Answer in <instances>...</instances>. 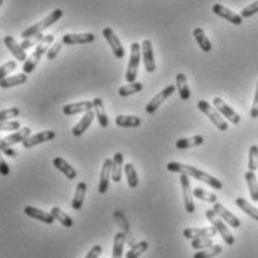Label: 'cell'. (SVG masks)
I'll return each mask as SVG.
<instances>
[{"instance_id": "d6986e66", "label": "cell", "mask_w": 258, "mask_h": 258, "mask_svg": "<svg viewBox=\"0 0 258 258\" xmlns=\"http://www.w3.org/2000/svg\"><path fill=\"white\" fill-rule=\"evenodd\" d=\"M24 214H26L27 217H30V218H35L37 221L45 222V224H48V225H52L54 221H55V218L51 215V212L46 214V212H43V211H40V209H37V208H33V206H26V208H24Z\"/></svg>"}, {"instance_id": "11a10c76", "label": "cell", "mask_w": 258, "mask_h": 258, "mask_svg": "<svg viewBox=\"0 0 258 258\" xmlns=\"http://www.w3.org/2000/svg\"><path fill=\"white\" fill-rule=\"evenodd\" d=\"M0 142H2V138H0Z\"/></svg>"}, {"instance_id": "277c9868", "label": "cell", "mask_w": 258, "mask_h": 258, "mask_svg": "<svg viewBox=\"0 0 258 258\" xmlns=\"http://www.w3.org/2000/svg\"><path fill=\"white\" fill-rule=\"evenodd\" d=\"M141 54H142L141 45L138 42L132 43V48H130V60H128V64H127V72H125V81L128 84L136 82L138 69H139V64H141Z\"/></svg>"}, {"instance_id": "ee69618b", "label": "cell", "mask_w": 258, "mask_h": 258, "mask_svg": "<svg viewBox=\"0 0 258 258\" xmlns=\"http://www.w3.org/2000/svg\"><path fill=\"white\" fill-rule=\"evenodd\" d=\"M17 69V63L15 61H8V63H5L3 66H0V82L8 76V75L11 74L12 71H15Z\"/></svg>"}, {"instance_id": "83f0119b", "label": "cell", "mask_w": 258, "mask_h": 258, "mask_svg": "<svg viewBox=\"0 0 258 258\" xmlns=\"http://www.w3.org/2000/svg\"><path fill=\"white\" fill-rule=\"evenodd\" d=\"M176 88H178V94L182 100H188L191 97V93H189V87H188V82H186V76L185 74H178L176 75Z\"/></svg>"}, {"instance_id": "f35d334b", "label": "cell", "mask_w": 258, "mask_h": 258, "mask_svg": "<svg viewBox=\"0 0 258 258\" xmlns=\"http://www.w3.org/2000/svg\"><path fill=\"white\" fill-rule=\"evenodd\" d=\"M148 246H149V243H148L147 240H142V242H139V243H136V245H133L132 246V249H128L127 251V254H125V258H139L145 251L148 249Z\"/></svg>"}, {"instance_id": "5bb4252c", "label": "cell", "mask_w": 258, "mask_h": 258, "mask_svg": "<svg viewBox=\"0 0 258 258\" xmlns=\"http://www.w3.org/2000/svg\"><path fill=\"white\" fill-rule=\"evenodd\" d=\"M112 179V160L106 158L103 161V167H102V173H100V181H99V192L100 194H106V191L109 189V181Z\"/></svg>"}, {"instance_id": "cb8c5ba5", "label": "cell", "mask_w": 258, "mask_h": 258, "mask_svg": "<svg viewBox=\"0 0 258 258\" xmlns=\"http://www.w3.org/2000/svg\"><path fill=\"white\" fill-rule=\"evenodd\" d=\"M93 105H94V113H96V118L100 124V127L106 128L109 125V119L106 116V112H105V106H103V100L100 97L94 99L93 100Z\"/></svg>"}, {"instance_id": "ba28073f", "label": "cell", "mask_w": 258, "mask_h": 258, "mask_svg": "<svg viewBox=\"0 0 258 258\" xmlns=\"http://www.w3.org/2000/svg\"><path fill=\"white\" fill-rule=\"evenodd\" d=\"M103 37H105L106 42L109 43L113 55H115L116 58H124V55H125L124 46H122V43H121V40L118 39V36L115 35V32H113L112 29H109V27H106V29H103Z\"/></svg>"}, {"instance_id": "1f68e13d", "label": "cell", "mask_w": 258, "mask_h": 258, "mask_svg": "<svg viewBox=\"0 0 258 258\" xmlns=\"http://www.w3.org/2000/svg\"><path fill=\"white\" fill-rule=\"evenodd\" d=\"M236 205H237V208H240L246 215H249L252 220L258 221V209L257 208H254L249 202H246V200L242 199V197H237V199H236Z\"/></svg>"}, {"instance_id": "ac0fdd59", "label": "cell", "mask_w": 258, "mask_h": 258, "mask_svg": "<svg viewBox=\"0 0 258 258\" xmlns=\"http://www.w3.org/2000/svg\"><path fill=\"white\" fill-rule=\"evenodd\" d=\"M96 36L93 33H68L64 35L61 42L64 45H76V43H91Z\"/></svg>"}, {"instance_id": "b9f144b4", "label": "cell", "mask_w": 258, "mask_h": 258, "mask_svg": "<svg viewBox=\"0 0 258 258\" xmlns=\"http://www.w3.org/2000/svg\"><path fill=\"white\" fill-rule=\"evenodd\" d=\"M258 169V147L252 145L249 148V160H248V170L255 172Z\"/></svg>"}, {"instance_id": "7dc6e473", "label": "cell", "mask_w": 258, "mask_h": 258, "mask_svg": "<svg viewBox=\"0 0 258 258\" xmlns=\"http://www.w3.org/2000/svg\"><path fill=\"white\" fill-rule=\"evenodd\" d=\"M20 130L18 121H0V132H14Z\"/></svg>"}, {"instance_id": "816d5d0a", "label": "cell", "mask_w": 258, "mask_h": 258, "mask_svg": "<svg viewBox=\"0 0 258 258\" xmlns=\"http://www.w3.org/2000/svg\"><path fill=\"white\" fill-rule=\"evenodd\" d=\"M251 118H258V81H257V88H255L254 105H252V109H251Z\"/></svg>"}, {"instance_id": "bcb514c9", "label": "cell", "mask_w": 258, "mask_h": 258, "mask_svg": "<svg viewBox=\"0 0 258 258\" xmlns=\"http://www.w3.org/2000/svg\"><path fill=\"white\" fill-rule=\"evenodd\" d=\"M255 14H258V0L257 2H254V3H251L249 6L243 8L242 12H240V17H242V18H249V17H252V15H255Z\"/></svg>"}, {"instance_id": "9a60e30c", "label": "cell", "mask_w": 258, "mask_h": 258, "mask_svg": "<svg viewBox=\"0 0 258 258\" xmlns=\"http://www.w3.org/2000/svg\"><path fill=\"white\" fill-rule=\"evenodd\" d=\"M142 55H144V64L147 72L152 74L157 66H155V58H154V49H152V43L151 40H144L142 42Z\"/></svg>"}, {"instance_id": "9c48e42d", "label": "cell", "mask_w": 258, "mask_h": 258, "mask_svg": "<svg viewBox=\"0 0 258 258\" xmlns=\"http://www.w3.org/2000/svg\"><path fill=\"white\" fill-rule=\"evenodd\" d=\"M175 90H176V87L175 85H167L166 88H163L158 94H155L152 99H151V102L147 105V112L148 113H154V112L158 109V106L167 99V97H170L173 93H175Z\"/></svg>"}, {"instance_id": "6da1fadb", "label": "cell", "mask_w": 258, "mask_h": 258, "mask_svg": "<svg viewBox=\"0 0 258 258\" xmlns=\"http://www.w3.org/2000/svg\"><path fill=\"white\" fill-rule=\"evenodd\" d=\"M166 167H167L169 172H176V173H181V175H186L189 178H194L197 181H202V182L208 184L209 186L215 188V189H221L222 188V182L218 178H214L212 175H209V173H206L203 170H199L194 166L176 163V161H170V163H167Z\"/></svg>"}, {"instance_id": "ffe728a7", "label": "cell", "mask_w": 258, "mask_h": 258, "mask_svg": "<svg viewBox=\"0 0 258 258\" xmlns=\"http://www.w3.org/2000/svg\"><path fill=\"white\" fill-rule=\"evenodd\" d=\"M3 42H5L6 48L12 52V55H14L17 60H20V61H26V60L29 58V57H27V54H26V51L21 48V45H18V43L15 42V39H14L12 36H5Z\"/></svg>"}, {"instance_id": "4fadbf2b", "label": "cell", "mask_w": 258, "mask_h": 258, "mask_svg": "<svg viewBox=\"0 0 258 258\" xmlns=\"http://www.w3.org/2000/svg\"><path fill=\"white\" fill-rule=\"evenodd\" d=\"M181 185H182V194H184V205L185 211L188 214H192L196 211V206H194V202H192V189H191V185H189V179L186 175H181Z\"/></svg>"}, {"instance_id": "52a82bcc", "label": "cell", "mask_w": 258, "mask_h": 258, "mask_svg": "<svg viewBox=\"0 0 258 258\" xmlns=\"http://www.w3.org/2000/svg\"><path fill=\"white\" fill-rule=\"evenodd\" d=\"M32 136V130L29 127H24V128H20L17 132H14L12 135L6 136L5 139H2L0 142V151L3 152L5 149L11 148V145H15V144H20V142H24L27 138Z\"/></svg>"}, {"instance_id": "7a4b0ae2", "label": "cell", "mask_w": 258, "mask_h": 258, "mask_svg": "<svg viewBox=\"0 0 258 258\" xmlns=\"http://www.w3.org/2000/svg\"><path fill=\"white\" fill-rule=\"evenodd\" d=\"M54 42V36L52 35H48V36L43 37V40L40 42V43H37L36 48H35V51H33V54L24 61V66H23V71H24V74L29 75L32 74L35 69H36V66L39 64V61H40V58L43 57V54L45 52H48V49H49V45Z\"/></svg>"}, {"instance_id": "30bf717a", "label": "cell", "mask_w": 258, "mask_h": 258, "mask_svg": "<svg viewBox=\"0 0 258 258\" xmlns=\"http://www.w3.org/2000/svg\"><path fill=\"white\" fill-rule=\"evenodd\" d=\"M212 11H214V14H217L218 17H221V18L227 20V21H230V23L234 24V26H240V24L243 23V18H242L239 14L230 11L228 8L222 6L220 3H215V5L212 6Z\"/></svg>"}, {"instance_id": "db71d44e", "label": "cell", "mask_w": 258, "mask_h": 258, "mask_svg": "<svg viewBox=\"0 0 258 258\" xmlns=\"http://www.w3.org/2000/svg\"><path fill=\"white\" fill-rule=\"evenodd\" d=\"M2 5H3V0H0V6H2Z\"/></svg>"}, {"instance_id": "8fae6325", "label": "cell", "mask_w": 258, "mask_h": 258, "mask_svg": "<svg viewBox=\"0 0 258 258\" xmlns=\"http://www.w3.org/2000/svg\"><path fill=\"white\" fill-rule=\"evenodd\" d=\"M214 108L220 112L222 116H225L230 122H233V124H239V122H240L239 113H236V112L233 111V109L222 100L221 97H215V99H214Z\"/></svg>"}, {"instance_id": "e575fe53", "label": "cell", "mask_w": 258, "mask_h": 258, "mask_svg": "<svg viewBox=\"0 0 258 258\" xmlns=\"http://www.w3.org/2000/svg\"><path fill=\"white\" fill-rule=\"evenodd\" d=\"M51 215H52L57 221L60 222L61 225H64V227H68V228H71V227L74 225V220H72L68 214H64L58 206H54V208L51 209Z\"/></svg>"}, {"instance_id": "4dcf8cb0", "label": "cell", "mask_w": 258, "mask_h": 258, "mask_svg": "<svg viewBox=\"0 0 258 258\" xmlns=\"http://www.w3.org/2000/svg\"><path fill=\"white\" fill-rule=\"evenodd\" d=\"M27 81V75L18 74L14 75V76H6L2 82H0V87L2 88H11V87H17V85H21Z\"/></svg>"}, {"instance_id": "74e56055", "label": "cell", "mask_w": 258, "mask_h": 258, "mask_svg": "<svg viewBox=\"0 0 258 258\" xmlns=\"http://www.w3.org/2000/svg\"><path fill=\"white\" fill-rule=\"evenodd\" d=\"M192 196L200 199L202 202H208V203H217L218 202V197L214 192H209V191L202 189V188H194L192 189Z\"/></svg>"}, {"instance_id": "c3c4849f", "label": "cell", "mask_w": 258, "mask_h": 258, "mask_svg": "<svg viewBox=\"0 0 258 258\" xmlns=\"http://www.w3.org/2000/svg\"><path fill=\"white\" fill-rule=\"evenodd\" d=\"M61 46H63V42H55L54 45H51V48H49L48 52H46V58H48V60H54V58L58 55Z\"/></svg>"}, {"instance_id": "5b68a950", "label": "cell", "mask_w": 258, "mask_h": 258, "mask_svg": "<svg viewBox=\"0 0 258 258\" xmlns=\"http://www.w3.org/2000/svg\"><path fill=\"white\" fill-rule=\"evenodd\" d=\"M197 108L211 119V122H212L218 130H221V132L228 130V124H227V121L222 118L221 113L217 111L214 106H211L206 100H200V102L197 103Z\"/></svg>"}, {"instance_id": "2e32d148", "label": "cell", "mask_w": 258, "mask_h": 258, "mask_svg": "<svg viewBox=\"0 0 258 258\" xmlns=\"http://www.w3.org/2000/svg\"><path fill=\"white\" fill-rule=\"evenodd\" d=\"M217 228L212 227H205V228H185L184 237L188 240L197 239V237H214L217 234Z\"/></svg>"}, {"instance_id": "7bdbcfd3", "label": "cell", "mask_w": 258, "mask_h": 258, "mask_svg": "<svg viewBox=\"0 0 258 258\" xmlns=\"http://www.w3.org/2000/svg\"><path fill=\"white\" fill-rule=\"evenodd\" d=\"M43 35L42 33H39V35H35V36L32 37H27V39H24L20 45H21V48L26 51V49H29V48H32V46H35L37 43H40L42 40H43Z\"/></svg>"}, {"instance_id": "f907efd6", "label": "cell", "mask_w": 258, "mask_h": 258, "mask_svg": "<svg viewBox=\"0 0 258 258\" xmlns=\"http://www.w3.org/2000/svg\"><path fill=\"white\" fill-rule=\"evenodd\" d=\"M102 254V246L100 245H96L90 249V252L85 255V258H99V255Z\"/></svg>"}, {"instance_id": "3957f363", "label": "cell", "mask_w": 258, "mask_h": 258, "mask_svg": "<svg viewBox=\"0 0 258 258\" xmlns=\"http://www.w3.org/2000/svg\"><path fill=\"white\" fill-rule=\"evenodd\" d=\"M61 17H63V11H61V9H54V11H52L51 14H48L43 20H40L39 23L30 26L29 29H26V30L21 33V37H23V39H27V37H32L35 36V35L42 33L45 29H48V27H51L54 23H57Z\"/></svg>"}, {"instance_id": "d4e9b609", "label": "cell", "mask_w": 258, "mask_h": 258, "mask_svg": "<svg viewBox=\"0 0 258 258\" xmlns=\"http://www.w3.org/2000/svg\"><path fill=\"white\" fill-rule=\"evenodd\" d=\"M124 157L121 152H116L112 158V181L115 182H119L121 181V175H122V170H124Z\"/></svg>"}, {"instance_id": "60d3db41", "label": "cell", "mask_w": 258, "mask_h": 258, "mask_svg": "<svg viewBox=\"0 0 258 258\" xmlns=\"http://www.w3.org/2000/svg\"><path fill=\"white\" fill-rule=\"evenodd\" d=\"M214 245L212 237H197L191 240V248L192 249H206Z\"/></svg>"}, {"instance_id": "836d02e7", "label": "cell", "mask_w": 258, "mask_h": 258, "mask_svg": "<svg viewBox=\"0 0 258 258\" xmlns=\"http://www.w3.org/2000/svg\"><path fill=\"white\" fill-rule=\"evenodd\" d=\"M125 243V234L116 233L113 237V249H112V258H122V249Z\"/></svg>"}, {"instance_id": "8992f818", "label": "cell", "mask_w": 258, "mask_h": 258, "mask_svg": "<svg viewBox=\"0 0 258 258\" xmlns=\"http://www.w3.org/2000/svg\"><path fill=\"white\" fill-rule=\"evenodd\" d=\"M206 218H208L209 222L217 228V231L221 234V237L224 239V242H225L227 245H233V243H234V236L230 233L228 227L220 220V217L214 212V209H208V211H206Z\"/></svg>"}, {"instance_id": "e0dca14e", "label": "cell", "mask_w": 258, "mask_h": 258, "mask_svg": "<svg viewBox=\"0 0 258 258\" xmlns=\"http://www.w3.org/2000/svg\"><path fill=\"white\" fill-rule=\"evenodd\" d=\"M214 212L221 218V220H224V221L227 222L228 225H231L233 228H239L240 227V221H239V218H236L228 209H225L224 206H222L221 203H214Z\"/></svg>"}, {"instance_id": "8d00e7d4", "label": "cell", "mask_w": 258, "mask_h": 258, "mask_svg": "<svg viewBox=\"0 0 258 258\" xmlns=\"http://www.w3.org/2000/svg\"><path fill=\"white\" fill-rule=\"evenodd\" d=\"M142 91V82H132V84H127L124 87H121L118 90V94L121 97H127V96H132V94H136Z\"/></svg>"}, {"instance_id": "d590c367", "label": "cell", "mask_w": 258, "mask_h": 258, "mask_svg": "<svg viewBox=\"0 0 258 258\" xmlns=\"http://www.w3.org/2000/svg\"><path fill=\"white\" fill-rule=\"evenodd\" d=\"M124 173H125V178H127V184L130 188H136L139 185V178H138V172L135 169V166L132 163L125 164L124 166Z\"/></svg>"}, {"instance_id": "ab89813d", "label": "cell", "mask_w": 258, "mask_h": 258, "mask_svg": "<svg viewBox=\"0 0 258 258\" xmlns=\"http://www.w3.org/2000/svg\"><path fill=\"white\" fill-rule=\"evenodd\" d=\"M221 252L222 248L220 245H212V246H209L206 249H202V251L196 252L192 258H214L217 257L218 254H221Z\"/></svg>"}, {"instance_id": "4316f807", "label": "cell", "mask_w": 258, "mask_h": 258, "mask_svg": "<svg viewBox=\"0 0 258 258\" xmlns=\"http://www.w3.org/2000/svg\"><path fill=\"white\" fill-rule=\"evenodd\" d=\"M85 192H87V184L85 182H79L76 185V191H75L74 200H72V208L75 211H79L84 205V199H85Z\"/></svg>"}, {"instance_id": "44dd1931", "label": "cell", "mask_w": 258, "mask_h": 258, "mask_svg": "<svg viewBox=\"0 0 258 258\" xmlns=\"http://www.w3.org/2000/svg\"><path fill=\"white\" fill-rule=\"evenodd\" d=\"M94 116H96V113L93 112V109H91V111L85 112V113H84V116H82V119L75 125L74 128H72V135L76 136V138L82 136V135L85 133V130L91 125V122H93Z\"/></svg>"}, {"instance_id": "d6a6232c", "label": "cell", "mask_w": 258, "mask_h": 258, "mask_svg": "<svg viewBox=\"0 0 258 258\" xmlns=\"http://www.w3.org/2000/svg\"><path fill=\"white\" fill-rule=\"evenodd\" d=\"M205 142L203 136H191V138H185V139H179L176 142V148L178 149H188V148L200 147Z\"/></svg>"}, {"instance_id": "603a6c76", "label": "cell", "mask_w": 258, "mask_h": 258, "mask_svg": "<svg viewBox=\"0 0 258 258\" xmlns=\"http://www.w3.org/2000/svg\"><path fill=\"white\" fill-rule=\"evenodd\" d=\"M52 164H54V167L57 169V170H60L68 179H75L76 178V170H75L74 167L64 160V158H61V157H57V158H54V161H52Z\"/></svg>"}, {"instance_id": "484cf974", "label": "cell", "mask_w": 258, "mask_h": 258, "mask_svg": "<svg viewBox=\"0 0 258 258\" xmlns=\"http://www.w3.org/2000/svg\"><path fill=\"white\" fill-rule=\"evenodd\" d=\"M141 118L135 116V115H118L115 118V124L118 127H128V128H135L141 125Z\"/></svg>"}, {"instance_id": "681fc988", "label": "cell", "mask_w": 258, "mask_h": 258, "mask_svg": "<svg viewBox=\"0 0 258 258\" xmlns=\"http://www.w3.org/2000/svg\"><path fill=\"white\" fill-rule=\"evenodd\" d=\"M9 173H11V169H9V166L6 164V161L3 160L2 151H0V175H2V176H8Z\"/></svg>"}, {"instance_id": "f546056e", "label": "cell", "mask_w": 258, "mask_h": 258, "mask_svg": "<svg viewBox=\"0 0 258 258\" xmlns=\"http://www.w3.org/2000/svg\"><path fill=\"white\" fill-rule=\"evenodd\" d=\"M245 179H246V184H248V188H249L251 199L254 202H258V179L257 176H255V172L248 170L245 173Z\"/></svg>"}, {"instance_id": "7402d4cb", "label": "cell", "mask_w": 258, "mask_h": 258, "mask_svg": "<svg viewBox=\"0 0 258 258\" xmlns=\"http://www.w3.org/2000/svg\"><path fill=\"white\" fill-rule=\"evenodd\" d=\"M91 109H94L93 102L84 100V102H78V103H69V105H64V106H63V113H64V115H76V113L88 112V111H91Z\"/></svg>"}, {"instance_id": "f5cc1de1", "label": "cell", "mask_w": 258, "mask_h": 258, "mask_svg": "<svg viewBox=\"0 0 258 258\" xmlns=\"http://www.w3.org/2000/svg\"><path fill=\"white\" fill-rule=\"evenodd\" d=\"M3 154H6L8 157H12V158H15V157H17V151H14L12 148L5 149V151H3Z\"/></svg>"}, {"instance_id": "f6af8a7d", "label": "cell", "mask_w": 258, "mask_h": 258, "mask_svg": "<svg viewBox=\"0 0 258 258\" xmlns=\"http://www.w3.org/2000/svg\"><path fill=\"white\" fill-rule=\"evenodd\" d=\"M20 115L18 108H11V109H5L0 111V121H11L12 118H17Z\"/></svg>"}, {"instance_id": "7c38bea8", "label": "cell", "mask_w": 258, "mask_h": 258, "mask_svg": "<svg viewBox=\"0 0 258 258\" xmlns=\"http://www.w3.org/2000/svg\"><path fill=\"white\" fill-rule=\"evenodd\" d=\"M52 139H55V132H52V130H43V132H40V133H36V135L27 138V139L23 142V147L29 149V148L40 145V144H43V142H49V141H52Z\"/></svg>"}, {"instance_id": "f1b7e54d", "label": "cell", "mask_w": 258, "mask_h": 258, "mask_svg": "<svg viewBox=\"0 0 258 258\" xmlns=\"http://www.w3.org/2000/svg\"><path fill=\"white\" fill-rule=\"evenodd\" d=\"M192 35H194V37H196V40H197L199 46L202 48V51H205V52H209V51L212 49L211 40L208 39L206 33H205V30H203L202 27H197V29H194Z\"/></svg>"}]
</instances>
